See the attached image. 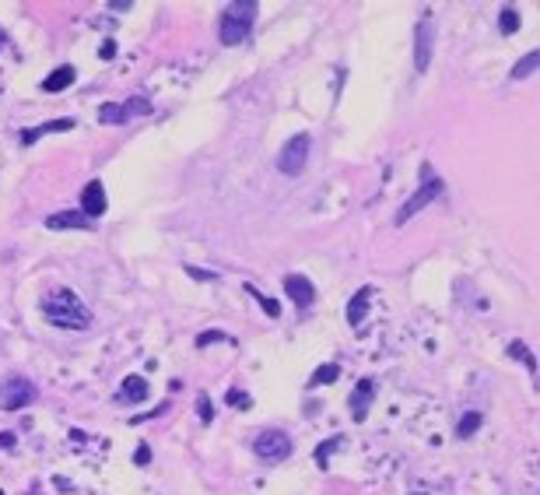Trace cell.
<instances>
[{"label": "cell", "instance_id": "6da1fadb", "mask_svg": "<svg viewBox=\"0 0 540 495\" xmlns=\"http://www.w3.org/2000/svg\"><path fill=\"white\" fill-rule=\"evenodd\" d=\"M43 316L60 330H88L95 320L92 309L81 302V295H74L71 288H57V292L43 295Z\"/></svg>", "mask_w": 540, "mask_h": 495}, {"label": "cell", "instance_id": "7a4b0ae2", "mask_svg": "<svg viewBox=\"0 0 540 495\" xmlns=\"http://www.w3.org/2000/svg\"><path fill=\"white\" fill-rule=\"evenodd\" d=\"M256 0H235V4L221 8V22H218V39L221 46H239L242 39H249L253 25H256Z\"/></svg>", "mask_w": 540, "mask_h": 495}, {"label": "cell", "instance_id": "3957f363", "mask_svg": "<svg viewBox=\"0 0 540 495\" xmlns=\"http://www.w3.org/2000/svg\"><path fill=\"white\" fill-rule=\"evenodd\" d=\"M442 193H446V183H442V179H439L428 165H425V179H421V186H418V190L404 200V207L397 211V225H407L418 211H425V207H428L432 200H439Z\"/></svg>", "mask_w": 540, "mask_h": 495}, {"label": "cell", "instance_id": "277c9868", "mask_svg": "<svg viewBox=\"0 0 540 495\" xmlns=\"http://www.w3.org/2000/svg\"><path fill=\"white\" fill-rule=\"evenodd\" d=\"M292 449H295V442L285 428H260L256 439H253V453L263 463H281V460L292 456Z\"/></svg>", "mask_w": 540, "mask_h": 495}, {"label": "cell", "instance_id": "5b68a950", "mask_svg": "<svg viewBox=\"0 0 540 495\" xmlns=\"http://www.w3.org/2000/svg\"><path fill=\"white\" fill-rule=\"evenodd\" d=\"M36 397H39V390H36V383H32L29 376L11 372V376L0 379V411L29 407V404H36Z\"/></svg>", "mask_w": 540, "mask_h": 495}, {"label": "cell", "instance_id": "8992f818", "mask_svg": "<svg viewBox=\"0 0 540 495\" xmlns=\"http://www.w3.org/2000/svg\"><path fill=\"white\" fill-rule=\"evenodd\" d=\"M309 148H313V137L309 134H295L285 141V148L278 151V172L285 176H299L309 162Z\"/></svg>", "mask_w": 540, "mask_h": 495}, {"label": "cell", "instance_id": "52a82bcc", "mask_svg": "<svg viewBox=\"0 0 540 495\" xmlns=\"http://www.w3.org/2000/svg\"><path fill=\"white\" fill-rule=\"evenodd\" d=\"M432 46H435V25H432V15L421 18L418 32H414V71L425 74L428 64H432Z\"/></svg>", "mask_w": 540, "mask_h": 495}, {"label": "cell", "instance_id": "ba28073f", "mask_svg": "<svg viewBox=\"0 0 540 495\" xmlns=\"http://www.w3.org/2000/svg\"><path fill=\"white\" fill-rule=\"evenodd\" d=\"M106 207H109V204H106V186H102V179H92V183L81 190V207H78V211H81L88 221H95L99 214H106Z\"/></svg>", "mask_w": 540, "mask_h": 495}, {"label": "cell", "instance_id": "9c48e42d", "mask_svg": "<svg viewBox=\"0 0 540 495\" xmlns=\"http://www.w3.org/2000/svg\"><path fill=\"white\" fill-rule=\"evenodd\" d=\"M285 292H288V299H292L299 309H309V306L316 302V285H313L306 274H288V278H285Z\"/></svg>", "mask_w": 540, "mask_h": 495}, {"label": "cell", "instance_id": "30bf717a", "mask_svg": "<svg viewBox=\"0 0 540 495\" xmlns=\"http://www.w3.org/2000/svg\"><path fill=\"white\" fill-rule=\"evenodd\" d=\"M372 397H376V383L372 379H358L355 390H351V418L355 421H365L369 418V407H372Z\"/></svg>", "mask_w": 540, "mask_h": 495}, {"label": "cell", "instance_id": "8fae6325", "mask_svg": "<svg viewBox=\"0 0 540 495\" xmlns=\"http://www.w3.org/2000/svg\"><path fill=\"white\" fill-rule=\"evenodd\" d=\"M148 393H151V386H148L144 376H127L120 393H116V400L120 404H141V400H148Z\"/></svg>", "mask_w": 540, "mask_h": 495}, {"label": "cell", "instance_id": "7c38bea8", "mask_svg": "<svg viewBox=\"0 0 540 495\" xmlns=\"http://www.w3.org/2000/svg\"><path fill=\"white\" fill-rule=\"evenodd\" d=\"M67 130H74V120H71V116H64V120H50V123H43V127L25 130V134H22V144L29 148V144H36V141L46 137V134H67Z\"/></svg>", "mask_w": 540, "mask_h": 495}, {"label": "cell", "instance_id": "4fadbf2b", "mask_svg": "<svg viewBox=\"0 0 540 495\" xmlns=\"http://www.w3.org/2000/svg\"><path fill=\"white\" fill-rule=\"evenodd\" d=\"M46 228H53V232H64V228H92V221L81 211H57V214L46 218Z\"/></svg>", "mask_w": 540, "mask_h": 495}, {"label": "cell", "instance_id": "5bb4252c", "mask_svg": "<svg viewBox=\"0 0 540 495\" xmlns=\"http://www.w3.org/2000/svg\"><path fill=\"white\" fill-rule=\"evenodd\" d=\"M372 285H365L362 292H355L351 295V302H348V323L351 327H362V320H365V309H369V299H372Z\"/></svg>", "mask_w": 540, "mask_h": 495}, {"label": "cell", "instance_id": "9a60e30c", "mask_svg": "<svg viewBox=\"0 0 540 495\" xmlns=\"http://www.w3.org/2000/svg\"><path fill=\"white\" fill-rule=\"evenodd\" d=\"M74 78H78V71H74L71 64H64V67H57L53 74L43 78V92H64V88L74 85Z\"/></svg>", "mask_w": 540, "mask_h": 495}, {"label": "cell", "instance_id": "2e32d148", "mask_svg": "<svg viewBox=\"0 0 540 495\" xmlns=\"http://www.w3.org/2000/svg\"><path fill=\"white\" fill-rule=\"evenodd\" d=\"M127 120H130V113H127L123 102H106V106H99V123L120 127V123H127Z\"/></svg>", "mask_w": 540, "mask_h": 495}, {"label": "cell", "instance_id": "e0dca14e", "mask_svg": "<svg viewBox=\"0 0 540 495\" xmlns=\"http://www.w3.org/2000/svg\"><path fill=\"white\" fill-rule=\"evenodd\" d=\"M337 376H341V365L337 362H327V365H320L313 376H309V390H316V386H327V383H337Z\"/></svg>", "mask_w": 540, "mask_h": 495}, {"label": "cell", "instance_id": "ac0fdd59", "mask_svg": "<svg viewBox=\"0 0 540 495\" xmlns=\"http://www.w3.org/2000/svg\"><path fill=\"white\" fill-rule=\"evenodd\" d=\"M537 64H540V50H530V53L512 67V78H516V81H519V78H530V74L537 71Z\"/></svg>", "mask_w": 540, "mask_h": 495}, {"label": "cell", "instance_id": "d6986e66", "mask_svg": "<svg viewBox=\"0 0 540 495\" xmlns=\"http://www.w3.org/2000/svg\"><path fill=\"white\" fill-rule=\"evenodd\" d=\"M509 355H512V358H519V362L530 369V376H537V358H533V351H530L523 341H512V344H509Z\"/></svg>", "mask_w": 540, "mask_h": 495}, {"label": "cell", "instance_id": "ffe728a7", "mask_svg": "<svg viewBox=\"0 0 540 495\" xmlns=\"http://www.w3.org/2000/svg\"><path fill=\"white\" fill-rule=\"evenodd\" d=\"M481 421H484L481 411H467V414L460 418V425H456V435H460V439H470V435L481 428Z\"/></svg>", "mask_w": 540, "mask_h": 495}, {"label": "cell", "instance_id": "44dd1931", "mask_svg": "<svg viewBox=\"0 0 540 495\" xmlns=\"http://www.w3.org/2000/svg\"><path fill=\"white\" fill-rule=\"evenodd\" d=\"M498 29H502L505 36L519 32V11H516L512 4H505V8H502V15H498Z\"/></svg>", "mask_w": 540, "mask_h": 495}, {"label": "cell", "instance_id": "7402d4cb", "mask_svg": "<svg viewBox=\"0 0 540 495\" xmlns=\"http://www.w3.org/2000/svg\"><path fill=\"white\" fill-rule=\"evenodd\" d=\"M246 292H249V295H253V299H256V302L263 306V313H267V316H274V320L281 316V306H278L274 299H263V292H256L253 285H246Z\"/></svg>", "mask_w": 540, "mask_h": 495}, {"label": "cell", "instance_id": "603a6c76", "mask_svg": "<svg viewBox=\"0 0 540 495\" xmlns=\"http://www.w3.org/2000/svg\"><path fill=\"white\" fill-rule=\"evenodd\" d=\"M235 344V337H228L225 330H204L200 337H197V348H207V344Z\"/></svg>", "mask_w": 540, "mask_h": 495}, {"label": "cell", "instance_id": "cb8c5ba5", "mask_svg": "<svg viewBox=\"0 0 540 495\" xmlns=\"http://www.w3.org/2000/svg\"><path fill=\"white\" fill-rule=\"evenodd\" d=\"M337 446H341V435H334V439H323V442L316 446V463H320V467H327V463H330V453H334Z\"/></svg>", "mask_w": 540, "mask_h": 495}, {"label": "cell", "instance_id": "d4e9b609", "mask_svg": "<svg viewBox=\"0 0 540 495\" xmlns=\"http://www.w3.org/2000/svg\"><path fill=\"white\" fill-rule=\"evenodd\" d=\"M197 411H200V421H204V425H211V421H214V404H211V397H207V393H200V397H197Z\"/></svg>", "mask_w": 540, "mask_h": 495}, {"label": "cell", "instance_id": "484cf974", "mask_svg": "<svg viewBox=\"0 0 540 495\" xmlns=\"http://www.w3.org/2000/svg\"><path fill=\"white\" fill-rule=\"evenodd\" d=\"M225 400H228L232 407H239V411L253 404V397H249V393H242V390H228V397H225Z\"/></svg>", "mask_w": 540, "mask_h": 495}, {"label": "cell", "instance_id": "4316f807", "mask_svg": "<svg viewBox=\"0 0 540 495\" xmlns=\"http://www.w3.org/2000/svg\"><path fill=\"white\" fill-rule=\"evenodd\" d=\"M134 460H137V467H148V463H151V446L141 442V446L134 449Z\"/></svg>", "mask_w": 540, "mask_h": 495}, {"label": "cell", "instance_id": "83f0119b", "mask_svg": "<svg viewBox=\"0 0 540 495\" xmlns=\"http://www.w3.org/2000/svg\"><path fill=\"white\" fill-rule=\"evenodd\" d=\"M130 0H109V11H130Z\"/></svg>", "mask_w": 540, "mask_h": 495}, {"label": "cell", "instance_id": "f1b7e54d", "mask_svg": "<svg viewBox=\"0 0 540 495\" xmlns=\"http://www.w3.org/2000/svg\"><path fill=\"white\" fill-rule=\"evenodd\" d=\"M99 57H102V60H109V57H116V43H102V50H99Z\"/></svg>", "mask_w": 540, "mask_h": 495}, {"label": "cell", "instance_id": "f546056e", "mask_svg": "<svg viewBox=\"0 0 540 495\" xmlns=\"http://www.w3.org/2000/svg\"><path fill=\"white\" fill-rule=\"evenodd\" d=\"M186 274H190V278H200V281H207V278H211L207 271H197V267H186Z\"/></svg>", "mask_w": 540, "mask_h": 495}, {"label": "cell", "instance_id": "4dcf8cb0", "mask_svg": "<svg viewBox=\"0 0 540 495\" xmlns=\"http://www.w3.org/2000/svg\"><path fill=\"white\" fill-rule=\"evenodd\" d=\"M0 446H15V435H0Z\"/></svg>", "mask_w": 540, "mask_h": 495}, {"label": "cell", "instance_id": "1f68e13d", "mask_svg": "<svg viewBox=\"0 0 540 495\" xmlns=\"http://www.w3.org/2000/svg\"><path fill=\"white\" fill-rule=\"evenodd\" d=\"M0 46H4V29H0Z\"/></svg>", "mask_w": 540, "mask_h": 495}, {"label": "cell", "instance_id": "d6a6232c", "mask_svg": "<svg viewBox=\"0 0 540 495\" xmlns=\"http://www.w3.org/2000/svg\"><path fill=\"white\" fill-rule=\"evenodd\" d=\"M411 495H425V491H411Z\"/></svg>", "mask_w": 540, "mask_h": 495}, {"label": "cell", "instance_id": "836d02e7", "mask_svg": "<svg viewBox=\"0 0 540 495\" xmlns=\"http://www.w3.org/2000/svg\"><path fill=\"white\" fill-rule=\"evenodd\" d=\"M0 495H4V491H0Z\"/></svg>", "mask_w": 540, "mask_h": 495}]
</instances>
